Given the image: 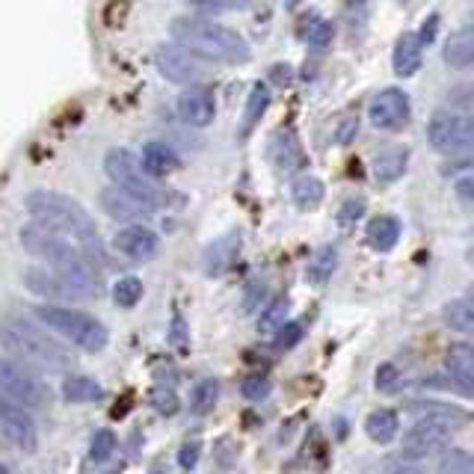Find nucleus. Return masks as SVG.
<instances>
[{
	"mask_svg": "<svg viewBox=\"0 0 474 474\" xmlns=\"http://www.w3.org/2000/svg\"><path fill=\"white\" fill-rule=\"evenodd\" d=\"M442 60H445V66L453 69V71L474 69V30H471V27H466V30H460V33H453L451 39L445 42Z\"/></svg>",
	"mask_w": 474,
	"mask_h": 474,
	"instance_id": "nucleus-21",
	"label": "nucleus"
},
{
	"mask_svg": "<svg viewBox=\"0 0 474 474\" xmlns=\"http://www.w3.org/2000/svg\"><path fill=\"white\" fill-rule=\"evenodd\" d=\"M267 157H270L279 172H300L305 166V152L300 146V137L294 131H287V128H282V131H276L270 137Z\"/></svg>",
	"mask_w": 474,
	"mask_h": 474,
	"instance_id": "nucleus-16",
	"label": "nucleus"
},
{
	"mask_svg": "<svg viewBox=\"0 0 474 474\" xmlns=\"http://www.w3.org/2000/svg\"><path fill=\"white\" fill-rule=\"evenodd\" d=\"M336 267H338L336 249H332V246H320L318 253H314L312 264H309V282H312V285L329 282V276L336 273Z\"/></svg>",
	"mask_w": 474,
	"mask_h": 474,
	"instance_id": "nucleus-29",
	"label": "nucleus"
},
{
	"mask_svg": "<svg viewBox=\"0 0 474 474\" xmlns=\"http://www.w3.org/2000/svg\"><path fill=\"white\" fill-rule=\"evenodd\" d=\"M368 119L377 131H403L412 119V104H409V96L403 89L388 87L379 96L370 101L368 107Z\"/></svg>",
	"mask_w": 474,
	"mask_h": 474,
	"instance_id": "nucleus-9",
	"label": "nucleus"
},
{
	"mask_svg": "<svg viewBox=\"0 0 474 474\" xmlns=\"http://www.w3.org/2000/svg\"><path fill=\"white\" fill-rule=\"evenodd\" d=\"M401 240V222L397 217H374L368 222V244L377 249V253H388L395 249V244Z\"/></svg>",
	"mask_w": 474,
	"mask_h": 474,
	"instance_id": "nucleus-25",
	"label": "nucleus"
},
{
	"mask_svg": "<svg viewBox=\"0 0 474 474\" xmlns=\"http://www.w3.org/2000/svg\"><path fill=\"white\" fill-rule=\"evenodd\" d=\"M143 300V282L137 276H125L113 285V303L119 309H134Z\"/></svg>",
	"mask_w": 474,
	"mask_h": 474,
	"instance_id": "nucleus-31",
	"label": "nucleus"
},
{
	"mask_svg": "<svg viewBox=\"0 0 474 474\" xmlns=\"http://www.w3.org/2000/svg\"><path fill=\"white\" fill-rule=\"evenodd\" d=\"M170 36L175 45L190 51L196 60L204 62H222V66H240L249 60V42L237 30L226 24H217L202 15H181L172 18Z\"/></svg>",
	"mask_w": 474,
	"mask_h": 474,
	"instance_id": "nucleus-2",
	"label": "nucleus"
},
{
	"mask_svg": "<svg viewBox=\"0 0 474 474\" xmlns=\"http://www.w3.org/2000/svg\"><path fill=\"white\" fill-rule=\"evenodd\" d=\"M469 27H471V30H474V6L469 9Z\"/></svg>",
	"mask_w": 474,
	"mask_h": 474,
	"instance_id": "nucleus-51",
	"label": "nucleus"
},
{
	"mask_svg": "<svg viewBox=\"0 0 474 474\" xmlns=\"http://www.w3.org/2000/svg\"><path fill=\"white\" fill-rule=\"evenodd\" d=\"M409 166V148L406 146H386L379 148L374 154V161H370V170H374V179L379 184H395L403 179Z\"/></svg>",
	"mask_w": 474,
	"mask_h": 474,
	"instance_id": "nucleus-18",
	"label": "nucleus"
},
{
	"mask_svg": "<svg viewBox=\"0 0 474 474\" xmlns=\"http://www.w3.org/2000/svg\"><path fill=\"white\" fill-rule=\"evenodd\" d=\"M116 451V433L113 430H98L92 436V445H89V460L92 462H104L113 457Z\"/></svg>",
	"mask_w": 474,
	"mask_h": 474,
	"instance_id": "nucleus-37",
	"label": "nucleus"
},
{
	"mask_svg": "<svg viewBox=\"0 0 474 474\" xmlns=\"http://www.w3.org/2000/svg\"><path fill=\"white\" fill-rule=\"evenodd\" d=\"M21 279H24L27 291H30L33 296H42L45 303L62 305V303H69V300H80V296L69 287L66 279H62L57 270H54V267L33 264V267H27Z\"/></svg>",
	"mask_w": 474,
	"mask_h": 474,
	"instance_id": "nucleus-13",
	"label": "nucleus"
},
{
	"mask_svg": "<svg viewBox=\"0 0 474 474\" xmlns=\"http://www.w3.org/2000/svg\"><path fill=\"white\" fill-rule=\"evenodd\" d=\"M300 4H303V0H287V9H296Z\"/></svg>",
	"mask_w": 474,
	"mask_h": 474,
	"instance_id": "nucleus-52",
	"label": "nucleus"
},
{
	"mask_svg": "<svg viewBox=\"0 0 474 474\" xmlns=\"http://www.w3.org/2000/svg\"><path fill=\"white\" fill-rule=\"evenodd\" d=\"M175 341L184 344V320L181 318H175Z\"/></svg>",
	"mask_w": 474,
	"mask_h": 474,
	"instance_id": "nucleus-50",
	"label": "nucleus"
},
{
	"mask_svg": "<svg viewBox=\"0 0 474 474\" xmlns=\"http://www.w3.org/2000/svg\"><path fill=\"white\" fill-rule=\"evenodd\" d=\"M235 249H237V244H229V240H217V244H213L211 249H208V258H213L217 255V273L220 270H226V264L231 262V255H235Z\"/></svg>",
	"mask_w": 474,
	"mask_h": 474,
	"instance_id": "nucleus-44",
	"label": "nucleus"
},
{
	"mask_svg": "<svg viewBox=\"0 0 474 474\" xmlns=\"http://www.w3.org/2000/svg\"><path fill=\"white\" fill-rule=\"evenodd\" d=\"M356 131H359V119H356V116L341 119V125H338V131H336L338 146H350L353 137H356Z\"/></svg>",
	"mask_w": 474,
	"mask_h": 474,
	"instance_id": "nucleus-45",
	"label": "nucleus"
},
{
	"mask_svg": "<svg viewBox=\"0 0 474 474\" xmlns=\"http://www.w3.org/2000/svg\"><path fill=\"white\" fill-rule=\"evenodd\" d=\"M469 262H471V264H474V246H471V249H469Z\"/></svg>",
	"mask_w": 474,
	"mask_h": 474,
	"instance_id": "nucleus-53",
	"label": "nucleus"
},
{
	"mask_svg": "<svg viewBox=\"0 0 474 474\" xmlns=\"http://www.w3.org/2000/svg\"><path fill=\"white\" fill-rule=\"evenodd\" d=\"M154 66L166 80L181 83V87H199V80L204 78L202 62L190 51H184L181 45H157Z\"/></svg>",
	"mask_w": 474,
	"mask_h": 474,
	"instance_id": "nucleus-10",
	"label": "nucleus"
},
{
	"mask_svg": "<svg viewBox=\"0 0 474 474\" xmlns=\"http://www.w3.org/2000/svg\"><path fill=\"white\" fill-rule=\"evenodd\" d=\"M0 347L6 350V356L18 359L27 368H39L48 374H62L71 368V350L62 341L51 336V329L45 332L27 318H6L0 320Z\"/></svg>",
	"mask_w": 474,
	"mask_h": 474,
	"instance_id": "nucleus-3",
	"label": "nucleus"
},
{
	"mask_svg": "<svg viewBox=\"0 0 474 474\" xmlns=\"http://www.w3.org/2000/svg\"><path fill=\"white\" fill-rule=\"evenodd\" d=\"M62 397L69 403H92L104 397V388H101L92 377H69L62 383Z\"/></svg>",
	"mask_w": 474,
	"mask_h": 474,
	"instance_id": "nucleus-28",
	"label": "nucleus"
},
{
	"mask_svg": "<svg viewBox=\"0 0 474 474\" xmlns=\"http://www.w3.org/2000/svg\"><path fill=\"white\" fill-rule=\"evenodd\" d=\"M442 172H445V175H457V172H474V152H471V154H466V157H457V161L445 166Z\"/></svg>",
	"mask_w": 474,
	"mask_h": 474,
	"instance_id": "nucleus-49",
	"label": "nucleus"
},
{
	"mask_svg": "<svg viewBox=\"0 0 474 474\" xmlns=\"http://www.w3.org/2000/svg\"><path fill=\"white\" fill-rule=\"evenodd\" d=\"M267 107H270V87L267 83L258 80L253 92H249L246 98V107H244V125H240V134H253V128L262 122V116L267 113Z\"/></svg>",
	"mask_w": 474,
	"mask_h": 474,
	"instance_id": "nucleus-26",
	"label": "nucleus"
},
{
	"mask_svg": "<svg viewBox=\"0 0 474 474\" xmlns=\"http://www.w3.org/2000/svg\"><path fill=\"white\" fill-rule=\"evenodd\" d=\"M445 365L457 374H474V344H453L445 356Z\"/></svg>",
	"mask_w": 474,
	"mask_h": 474,
	"instance_id": "nucleus-33",
	"label": "nucleus"
},
{
	"mask_svg": "<svg viewBox=\"0 0 474 474\" xmlns=\"http://www.w3.org/2000/svg\"><path fill=\"white\" fill-rule=\"evenodd\" d=\"M0 395L21 403L24 409L51 406V388L45 386V379L12 356H0Z\"/></svg>",
	"mask_w": 474,
	"mask_h": 474,
	"instance_id": "nucleus-6",
	"label": "nucleus"
},
{
	"mask_svg": "<svg viewBox=\"0 0 474 474\" xmlns=\"http://www.w3.org/2000/svg\"><path fill=\"white\" fill-rule=\"evenodd\" d=\"M362 213H365V199L362 196H350V199H344L341 202V208L336 213V220H338V226L341 229H350L353 222L362 220Z\"/></svg>",
	"mask_w": 474,
	"mask_h": 474,
	"instance_id": "nucleus-40",
	"label": "nucleus"
},
{
	"mask_svg": "<svg viewBox=\"0 0 474 474\" xmlns=\"http://www.w3.org/2000/svg\"><path fill=\"white\" fill-rule=\"evenodd\" d=\"M196 462H199V442L181 445V451H179V466L190 471V469H196Z\"/></svg>",
	"mask_w": 474,
	"mask_h": 474,
	"instance_id": "nucleus-47",
	"label": "nucleus"
},
{
	"mask_svg": "<svg viewBox=\"0 0 474 474\" xmlns=\"http://www.w3.org/2000/svg\"><path fill=\"white\" fill-rule=\"evenodd\" d=\"M104 172H107V179L113 181V187L131 193V196L146 202L152 211L172 202L170 199L172 193H166L161 184H157V179H152V175L146 172L143 161H139L134 152H128V148H110L104 157Z\"/></svg>",
	"mask_w": 474,
	"mask_h": 474,
	"instance_id": "nucleus-5",
	"label": "nucleus"
},
{
	"mask_svg": "<svg viewBox=\"0 0 474 474\" xmlns=\"http://www.w3.org/2000/svg\"><path fill=\"white\" fill-rule=\"evenodd\" d=\"M451 445V430L433 421H418L412 430L403 436V457L406 460H427L442 453Z\"/></svg>",
	"mask_w": 474,
	"mask_h": 474,
	"instance_id": "nucleus-12",
	"label": "nucleus"
},
{
	"mask_svg": "<svg viewBox=\"0 0 474 474\" xmlns=\"http://www.w3.org/2000/svg\"><path fill=\"white\" fill-rule=\"evenodd\" d=\"M0 433H4L18 451L33 453L39 448V430H36L33 415L27 412L21 403L9 401L6 395H0Z\"/></svg>",
	"mask_w": 474,
	"mask_h": 474,
	"instance_id": "nucleus-11",
	"label": "nucleus"
},
{
	"mask_svg": "<svg viewBox=\"0 0 474 474\" xmlns=\"http://www.w3.org/2000/svg\"><path fill=\"white\" fill-rule=\"evenodd\" d=\"M300 338H303V327H300V323H291V327H282V329H279L276 344H279L282 350H287V347H294V344L300 341Z\"/></svg>",
	"mask_w": 474,
	"mask_h": 474,
	"instance_id": "nucleus-46",
	"label": "nucleus"
},
{
	"mask_svg": "<svg viewBox=\"0 0 474 474\" xmlns=\"http://www.w3.org/2000/svg\"><path fill=\"white\" fill-rule=\"evenodd\" d=\"M18 237H21V246L27 249V253L42 258V262H48L54 270L80 262V258H89L71 237L60 235V231H54L48 226H42V222H27Z\"/></svg>",
	"mask_w": 474,
	"mask_h": 474,
	"instance_id": "nucleus-7",
	"label": "nucleus"
},
{
	"mask_svg": "<svg viewBox=\"0 0 474 474\" xmlns=\"http://www.w3.org/2000/svg\"><path fill=\"white\" fill-rule=\"evenodd\" d=\"M24 204H27V213L33 217V222H42V226L71 237L96 264H107V253H104V244H101V235L96 229V220L83 211V204L62 196V193H54V190H33Z\"/></svg>",
	"mask_w": 474,
	"mask_h": 474,
	"instance_id": "nucleus-1",
	"label": "nucleus"
},
{
	"mask_svg": "<svg viewBox=\"0 0 474 474\" xmlns=\"http://www.w3.org/2000/svg\"><path fill=\"white\" fill-rule=\"evenodd\" d=\"M113 246L125 258H131V262H152V258L161 253V237L148 226L134 222V226H125L122 231H116Z\"/></svg>",
	"mask_w": 474,
	"mask_h": 474,
	"instance_id": "nucleus-15",
	"label": "nucleus"
},
{
	"mask_svg": "<svg viewBox=\"0 0 474 474\" xmlns=\"http://www.w3.org/2000/svg\"><path fill=\"white\" fill-rule=\"evenodd\" d=\"M175 110H179V119L190 128H208L217 116V98L208 87H187L175 101Z\"/></svg>",
	"mask_w": 474,
	"mask_h": 474,
	"instance_id": "nucleus-14",
	"label": "nucleus"
},
{
	"mask_svg": "<svg viewBox=\"0 0 474 474\" xmlns=\"http://www.w3.org/2000/svg\"><path fill=\"white\" fill-rule=\"evenodd\" d=\"M421 60H424V45H421V39H418V33H403L401 39H397L395 54H392L395 74L412 78V74L421 69Z\"/></svg>",
	"mask_w": 474,
	"mask_h": 474,
	"instance_id": "nucleus-22",
	"label": "nucleus"
},
{
	"mask_svg": "<svg viewBox=\"0 0 474 474\" xmlns=\"http://www.w3.org/2000/svg\"><path fill=\"white\" fill-rule=\"evenodd\" d=\"M448 104L457 110H474V83H460L448 89Z\"/></svg>",
	"mask_w": 474,
	"mask_h": 474,
	"instance_id": "nucleus-43",
	"label": "nucleus"
},
{
	"mask_svg": "<svg viewBox=\"0 0 474 474\" xmlns=\"http://www.w3.org/2000/svg\"><path fill=\"white\" fill-rule=\"evenodd\" d=\"M433 388H448V392L466 395L474 401V374H457V370H448V377H436L430 379Z\"/></svg>",
	"mask_w": 474,
	"mask_h": 474,
	"instance_id": "nucleus-34",
	"label": "nucleus"
},
{
	"mask_svg": "<svg viewBox=\"0 0 474 474\" xmlns=\"http://www.w3.org/2000/svg\"><path fill=\"white\" fill-rule=\"evenodd\" d=\"M436 33H439V15H427L424 18V24H421V30H418V39H421V45L427 48V45H430L433 39H436Z\"/></svg>",
	"mask_w": 474,
	"mask_h": 474,
	"instance_id": "nucleus-48",
	"label": "nucleus"
},
{
	"mask_svg": "<svg viewBox=\"0 0 474 474\" xmlns=\"http://www.w3.org/2000/svg\"><path fill=\"white\" fill-rule=\"evenodd\" d=\"M240 395H244L246 401H264V397L270 395V379L264 374H249L244 377V383H240Z\"/></svg>",
	"mask_w": 474,
	"mask_h": 474,
	"instance_id": "nucleus-38",
	"label": "nucleus"
},
{
	"mask_svg": "<svg viewBox=\"0 0 474 474\" xmlns=\"http://www.w3.org/2000/svg\"><path fill=\"white\" fill-rule=\"evenodd\" d=\"M377 392H397L401 388V370H397V365H392V362H386V365L377 368Z\"/></svg>",
	"mask_w": 474,
	"mask_h": 474,
	"instance_id": "nucleus-41",
	"label": "nucleus"
},
{
	"mask_svg": "<svg viewBox=\"0 0 474 474\" xmlns=\"http://www.w3.org/2000/svg\"><path fill=\"white\" fill-rule=\"evenodd\" d=\"M439 474H474V453L462 448H451L439 462Z\"/></svg>",
	"mask_w": 474,
	"mask_h": 474,
	"instance_id": "nucleus-32",
	"label": "nucleus"
},
{
	"mask_svg": "<svg viewBox=\"0 0 474 474\" xmlns=\"http://www.w3.org/2000/svg\"><path fill=\"white\" fill-rule=\"evenodd\" d=\"M0 474H9V469L4 466V462H0Z\"/></svg>",
	"mask_w": 474,
	"mask_h": 474,
	"instance_id": "nucleus-54",
	"label": "nucleus"
},
{
	"mask_svg": "<svg viewBox=\"0 0 474 474\" xmlns=\"http://www.w3.org/2000/svg\"><path fill=\"white\" fill-rule=\"evenodd\" d=\"M143 166H146V172L152 175V179H163V175H170L175 172L181 166V157L179 152H175L172 146H166L161 143V139H152V143H146L143 146Z\"/></svg>",
	"mask_w": 474,
	"mask_h": 474,
	"instance_id": "nucleus-20",
	"label": "nucleus"
},
{
	"mask_svg": "<svg viewBox=\"0 0 474 474\" xmlns=\"http://www.w3.org/2000/svg\"><path fill=\"white\" fill-rule=\"evenodd\" d=\"M217 397H220V383L217 379H202V383L193 386V395H190V406L193 412H211L213 406H217Z\"/></svg>",
	"mask_w": 474,
	"mask_h": 474,
	"instance_id": "nucleus-30",
	"label": "nucleus"
},
{
	"mask_svg": "<svg viewBox=\"0 0 474 474\" xmlns=\"http://www.w3.org/2000/svg\"><path fill=\"white\" fill-rule=\"evenodd\" d=\"M471 296H474V287H471Z\"/></svg>",
	"mask_w": 474,
	"mask_h": 474,
	"instance_id": "nucleus-55",
	"label": "nucleus"
},
{
	"mask_svg": "<svg viewBox=\"0 0 474 474\" xmlns=\"http://www.w3.org/2000/svg\"><path fill=\"white\" fill-rule=\"evenodd\" d=\"M36 318H39V323H45L54 336L66 338L69 344H74V347L83 353H101L107 347V338H110L107 327L80 309L42 303L39 309H36Z\"/></svg>",
	"mask_w": 474,
	"mask_h": 474,
	"instance_id": "nucleus-4",
	"label": "nucleus"
},
{
	"mask_svg": "<svg viewBox=\"0 0 474 474\" xmlns=\"http://www.w3.org/2000/svg\"><path fill=\"white\" fill-rule=\"evenodd\" d=\"M332 36H336V24H332V21H318L312 27V33H309V45L314 51H327Z\"/></svg>",
	"mask_w": 474,
	"mask_h": 474,
	"instance_id": "nucleus-42",
	"label": "nucleus"
},
{
	"mask_svg": "<svg viewBox=\"0 0 474 474\" xmlns=\"http://www.w3.org/2000/svg\"><path fill=\"white\" fill-rule=\"evenodd\" d=\"M409 412H415L418 421H433V424L448 427V430H457V427H466L471 421V415L466 409L451 406V403H436V401H418L409 406Z\"/></svg>",
	"mask_w": 474,
	"mask_h": 474,
	"instance_id": "nucleus-19",
	"label": "nucleus"
},
{
	"mask_svg": "<svg viewBox=\"0 0 474 474\" xmlns=\"http://www.w3.org/2000/svg\"><path fill=\"white\" fill-rule=\"evenodd\" d=\"M148 403H152L157 412L161 415H179V409H181V401H179V395L172 392L170 386H154L152 392H148Z\"/></svg>",
	"mask_w": 474,
	"mask_h": 474,
	"instance_id": "nucleus-35",
	"label": "nucleus"
},
{
	"mask_svg": "<svg viewBox=\"0 0 474 474\" xmlns=\"http://www.w3.org/2000/svg\"><path fill=\"white\" fill-rule=\"evenodd\" d=\"M442 320L445 327L460 332V336H474V296H460V300L445 303Z\"/></svg>",
	"mask_w": 474,
	"mask_h": 474,
	"instance_id": "nucleus-23",
	"label": "nucleus"
},
{
	"mask_svg": "<svg viewBox=\"0 0 474 474\" xmlns=\"http://www.w3.org/2000/svg\"><path fill=\"white\" fill-rule=\"evenodd\" d=\"M365 433L370 436V442H377V445L395 442V436L401 433V415H397L395 409H377V412L368 415Z\"/></svg>",
	"mask_w": 474,
	"mask_h": 474,
	"instance_id": "nucleus-24",
	"label": "nucleus"
},
{
	"mask_svg": "<svg viewBox=\"0 0 474 474\" xmlns=\"http://www.w3.org/2000/svg\"><path fill=\"white\" fill-rule=\"evenodd\" d=\"M187 6L199 9V12H240V9H249L255 0H184Z\"/></svg>",
	"mask_w": 474,
	"mask_h": 474,
	"instance_id": "nucleus-36",
	"label": "nucleus"
},
{
	"mask_svg": "<svg viewBox=\"0 0 474 474\" xmlns=\"http://www.w3.org/2000/svg\"><path fill=\"white\" fill-rule=\"evenodd\" d=\"M287 312H291V303H287V296H276L270 309L264 312V318H262V323H258V329H262V332H273L279 323L285 320Z\"/></svg>",
	"mask_w": 474,
	"mask_h": 474,
	"instance_id": "nucleus-39",
	"label": "nucleus"
},
{
	"mask_svg": "<svg viewBox=\"0 0 474 474\" xmlns=\"http://www.w3.org/2000/svg\"><path fill=\"white\" fill-rule=\"evenodd\" d=\"M323 196H327V187H323V181L314 179V175H300L291 187V199L296 208H303V211H314L323 202Z\"/></svg>",
	"mask_w": 474,
	"mask_h": 474,
	"instance_id": "nucleus-27",
	"label": "nucleus"
},
{
	"mask_svg": "<svg viewBox=\"0 0 474 474\" xmlns=\"http://www.w3.org/2000/svg\"><path fill=\"white\" fill-rule=\"evenodd\" d=\"M101 208H104L107 217L125 220V222H131V226H134V220H146L148 213H152V208H148L146 202H139L137 196H131V193H125L119 187L101 190Z\"/></svg>",
	"mask_w": 474,
	"mask_h": 474,
	"instance_id": "nucleus-17",
	"label": "nucleus"
},
{
	"mask_svg": "<svg viewBox=\"0 0 474 474\" xmlns=\"http://www.w3.org/2000/svg\"><path fill=\"white\" fill-rule=\"evenodd\" d=\"M427 143L439 154L466 157L474 152V113H436L427 125Z\"/></svg>",
	"mask_w": 474,
	"mask_h": 474,
	"instance_id": "nucleus-8",
	"label": "nucleus"
}]
</instances>
